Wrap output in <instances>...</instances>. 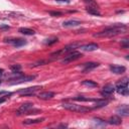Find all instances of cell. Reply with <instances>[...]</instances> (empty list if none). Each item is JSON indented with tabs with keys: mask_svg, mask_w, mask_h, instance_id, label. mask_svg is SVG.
I'll return each instance as SVG.
<instances>
[{
	"mask_svg": "<svg viewBox=\"0 0 129 129\" xmlns=\"http://www.w3.org/2000/svg\"><path fill=\"white\" fill-rule=\"evenodd\" d=\"M127 30V26L125 24H115L113 26H109L102 31H99L94 34L95 37H112L116 36L120 33H123Z\"/></svg>",
	"mask_w": 129,
	"mask_h": 129,
	"instance_id": "6da1fadb",
	"label": "cell"
},
{
	"mask_svg": "<svg viewBox=\"0 0 129 129\" xmlns=\"http://www.w3.org/2000/svg\"><path fill=\"white\" fill-rule=\"evenodd\" d=\"M63 107L69 111L72 112H77V113H86L92 110V108L90 107H86L83 105H77V104H73V103H64Z\"/></svg>",
	"mask_w": 129,
	"mask_h": 129,
	"instance_id": "7a4b0ae2",
	"label": "cell"
},
{
	"mask_svg": "<svg viewBox=\"0 0 129 129\" xmlns=\"http://www.w3.org/2000/svg\"><path fill=\"white\" fill-rule=\"evenodd\" d=\"M80 58H82V54L79 53V52H76V51H73L71 53H69L63 60H62V63L63 64H69V63H72L76 60H79Z\"/></svg>",
	"mask_w": 129,
	"mask_h": 129,
	"instance_id": "3957f363",
	"label": "cell"
},
{
	"mask_svg": "<svg viewBox=\"0 0 129 129\" xmlns=\"http://www.w3.org/2000/svg\"><path fill=\"white\" fill-rule=\"evenodd\" d=\"M40 88H41L40 86H33V87L24 88V89H21V90L17 91V94H19L21 96H33L34 95V92H36Z\"/></svg>",
	"mask_w": 129,
	"mask_h": 129,
	"instance_id": "277c9868",
	"label": "cell"
},
{
	"mask_svg": "<svg viewBox=\"0 0 129 129\" xmlns=\"http://www.w3.org/2000/svg\"><path fill=\"white\" fill-rule=\"evenodd\" d=\"M35 78H36V76H34V75H32V76H23L22 75L19 78L11 80L12 82H10L9 85H18V84H22V83H25V82H30V81H33Z\"/></svg>",
	"mask_w": 129,
	"mask_h": 129,
	"instance_id": "5b68a950",
	"label": "cell"
},
{
	"mask_svg": "<svg viewBox=\"0 0 129 129\" xmlns=\"http://www.w3.org/2000/svg\"><path fill=\"white\" fill-rule=\"evenodd\" d=\"M4 41L7 42V44H10V45L16 47V48H19V47L26 45V40L23 38H5Z\"/></svg>",
	"mask_w": 129,
	"mask_h": 129,
	"instance_id": "8992f818",
	"label": "cell"
},
{
	"mask_svg": "<svg viewBox=\"0 0 129 129\" xmlns=\"http://www.w3.org/2000/svg\"><path fill=\"white\" fill-rule=\"evenodd\" d=\"M99 67V64L98 63H93V62H90V63H86V64H83L82 65V71L83 73H89L91 72L92 70L96 69Z\"/></svg>",
	"mask_w": 129,
	"mask_h": 129,
	"instance_id": "52a82bcc",
	"label": "cell"
},
{
	"mask_svg": "<svg viewBox=\"0 0 129 129\" xmlns=\"http://www.w3.org/2000/svg\"><path fill=\"white\" fill-rule=\"evenodd\" d=\"M114 91H115V87H114L113 85L109 84V85L105 86V87L103 88V90H102L101 94H102L104 97H110V96H111V94H113V93H114Z\"/></svg>",
	"mask_w": 129,
	"mask_h": 129,
	"instance_id": "ba28073f",
	"label": "cell"
},
{
	"mask_svg": "<svg viewBox=\"0 0 129 129\" xmlns=\"http://www.w3.org/2000/svg\"><path fill=\"white\" fill-rule=\"evenodd\" d=\"M81 46H82V45H81V44H79V42H75V44H71V45H69V46L65 47L64 49H62L63 54H69V53H71V52L75 51L76 49H80V47H81Z\"/></svg>",
	"mask_w": 129,
	"mask_h": 129,
	"instance_id": "9c48e42d",
	"label": "cell"
},
{
	"mask_svg": "<svg viewBox=\"0 0 129 129\" xmlns=\"http://www.w3.org/2000/svg\"><path fill=\"white\" fill-rule=\"evenodd\" d=\"M80 49L82 51H85V52H94V51H97L99 49V46L97 44H88V45H85V46H81Z\"/></svg>",
	"mask_w": 129,
	"mask_h": 129,
	"instance_id": "30bf717a",
	"label": "cell"
},
{
	"mask_svg": "<svg viewBox=\"0 0 129 129\" xmlns=\"http://www.w3.org/2000/svg\"><path fill=\"white\" fill-rule=\"evenodd\" d=\"M110 71L113 73V74H116V75H120V74H123L125 71H126V68L123 67V66H117V65H111L110 66Z\"/></svg>",
	"mask_w": 129,
	"mask_h": 129,
	"instance_id": "8fae6325",
	"label": "cell"
},
{
	"mask_svg": "<svg viewBox=\"0 0 129 129\" xmlns=\"http://www.w3.org/2000/svg\"><path fill=\"white\" fill-rule=\"evenodd\" d=\"M116 112L118 113V115H121V116H128V115H129V107H128V105H121L120 107L117 108Z\"/></svg>",
	"mask_w": 129,
	"mask_h": 129,
	"instance_id": "7c38bea8",
	"label": "cell"
},
{
	"mask_svg": "<svg viewBox=\"0 0 129 129\" xmlns=\"http://www.w3.org/2000/svg\"><path fill=\"white\" fill-rule=\"evenodd\" d=\"M80 24H81V21L74 20V19L67 20V21H64L63 22V26L64 27H76V26H79Z\"/></svg>",
	"mask_w": 129,
	"mask_h": 129,
	"instance_id": "4fadbf2b",
	"label": "cell"
},
{
	"mask_svg": "<svg viewBox=\"0 0 129 129\" xmlns=\"http://www.w3.org/2000/svg\"><path fill=\"white\" fill-rule=\"evenodd\" d=\"M32 107H33V104H32V103H25V104H22V105L18 108L17 114H24L27 110H29V109L32 108Z\"/></svg>",
	"mask_w": 129,
	"mask_h": 129,
	"instance_id": "5bb4252c",
	"label": "cell"
},
{
	"mask_svg": "<svg viewBox=\"0 0 129 129\" xmlns=\"http://www.w3.org/2000/svg\"><path fill=\"white\" fill-rule=\"evenodd\" d=\"M55 97V93L54 92H50V91H47V92H42L38 95V98L41 99V100H50L52 98Z\"/></svg>",
	"mask_w": 129,
	"mask_h": 129,
	"instance_id": "9a60e30c",
	"label": "cell"
},
{
	"mask_svg": "<svg viewBox=\"0 0 129 129\" xmlns=\"http://www.w3.org/2000/svg\"><path fill=\"white\" fill-rule=\"evenodd\" d=\"M116 91H117L119 94L123 95V96H128V94H129L128 85H124V86H117Z\"/></svg>",
	"mask_w": 129,
	"mask_h": 129,
	"instance_id": "2e32d148",
	"label": "cell"
},
{
	"mask_svg": "<svg viewBox=\"0 0 129 129\" xmlns=\"http://www.w3.org/2000/svg\"><path fill=\"white\" fill-rule=\"evenodd\" d=\"M121 123H122L121 118L119 116H116V115L110 117L108 120V124H111V125H120Z\"/></svg>",
	"mask_w": 129,
	"mask_h": 129,
	"instance_id": "e0dca14e",
	"label": "cell"
},
{
	"mask_svg": "<svg viewBox=\"0 0 129 129\" xmlns=\"http://www.w3.org/2000/svg\"><path fill=\"white\" fill-rule=\"evenodd\" d=\"M18 32L24 34V35H33L35 33V31L31 28H28V27H20L18 29Z\"/></svg>",
	"mask_w": 129,
	"mask_h": 129,
	"instance_id": "ac0fdd59",
	"label": "cell"
},
{
	"mask_svg": "<svg viewBox=\"0 0 129 129\" xmlns=\"http://www.w3.org/2000/svg\"><path fill=\"white\" fill-rule=\"evenodd\" d=\"M83 86H86V87H89V88H96L98 87V84L92 80H85L82 82Z\"/></svg>",
	"mask_w": 129,
	"mask_h": 129,
	"instance_id": "d6986e66",
	"label": "cell"
},
{
	"mask_svg": "<svg viewBox=\"0 0 129 129\" xmlns=\"http://www.w3.org/2000/svg\"><path fill=\"white\" fill-rule=\"evenodd\" d=\"M42 121H45V118H38V119H27L23 121V124L25 125H30V124H36V123H40Z\"/></svg>",
	"mask_w": 129,
	"mask_h": 129,
	"instance_id": "ffe728a7",
	"label": "cell"
},
{
	"mask_svg": "<svg viewBox=\"0 0 129 129\" xmlns=\"http://www.w3.org/2000/svg\"><path fill=\"white\" fill-rule=\"evenodd\" d=\"M96 102V105L94 106V108H101V107H105L109 101L108 100H95Z\"/></svg>",
	"mask_w": 129,
	"mask_h": 129,
	"instance_id": "44dd1931",
	"label": "cell"
},
{
	"mask_svg": "<svg viewBox=\"0 0 129 129\" xmlns=\"http://www.w3.org/2000/svg\"><path fill=\"white\" fill-rule=\"evenodd\" d=\"M86 10H87V12H88V13H90V14L100 16V12L97 10V7H91V6H89V7L86 8Z\"/></svg>",
	"mask_w": 129,
	"mask_h": 129,
	"instance_id": "7402d4cb",
	"label": "cell"
},
{
	"mask_svg": "<svg viewBox=\"0 0 129 129\" xmlns=\"http://www.w3.org/2000/svg\"><path fill=\"white\" fill-rule=\"evenodd\" d=\"M75 101H78V102H93L95 101L94 99H90V98H86V97H83V96H78V97H75L74 98Z\"/></svg>",
	"mask_w": 129,
	"mask_h": 129,
	"instance_id": "603a6c76",
	"label": "cell"
},
{
	"mask_svg": "<svg viewBox=\"0 0 129 129\" xmlns=\"http://www.w3.org/2000/svg\"><path fill=\"white\" fill-rule=\"evenodd\" d=\"M58 37H51V38H48L45 40V44L48 45V46H52L54 44H56V42H58Z\"/></svg>",
	"mask_w": 129,
	"mask_h": 129,
	"instance_id": "cb8c5ba5",
	"label": "cell"
},
{
	"mask_svg": "<svg viewBox=\"0 0 129 129\" xmlns=\"http://www.w3.org/2000/svg\"><path fill=\"white\" fill-rule=\"evenodd\" d=\"M41 111L40 110H38V109H33V107L32 108H30L29 110H27L24 114H27V115H35V114H38V113H40Z\"/></svg>",
	"mask_w": 129,
	"mask_h": 129,
	"instance_id": "d4e9b609",
	"label": "cell"
},
{
	"mask_svg": "<svg viewBox=\"0 0 129 129\" xmlns=\"http://www.w3.org/2000/svg\"><path fill=\"white\" fill-rule=\"evenodd\" d=\"M93 120H94V122H95L97 125H100V126H106V124H107L104 120H102V119H100V118H94Z\"/></svg>",
	"mask_w": 129,
	"mask_h": 129,
	"instance_id": "484cf974",
	"label": "cell"
},
{
	"mask_svg": "<svg viewBox=\"0 0 129 129\" xmlns=\"http://www.w3.org/2000/svg\"><path fill=\"white\" fill-rule=\"evenodd\" d=\"M11 71H12V73H16V72H20V70H21V66L20 65H13L11 68Z\"/></svg>",
	"mask_w": 129,
	"mask_h": 129,
	"instance_id": "4316f807",
	"label": "cell"
},
{
	"mask_svg": "<svg viewBox=\"0 0 129 129\" xmlns=\"http://www.w3.org/2000/svg\"><path fill=\"white\" fill-rule=\"evenodd\" d=\"M124 85H128V78L125 77L124 79H122L120 82L117 83V86H124Z\"/></svg>",
	"mask_w": 129,
	"mask_h": 129,
	"instance_id": "83f0119b",
	"label": "cell"
},
{
	"mask_svg": "<svg viewBox=\"0 0 129 129\" xmlns=\"http://www.w3.org/2000/svg\"><path fill=\"white\" fill-rule=\"evenodd\" d=\"M48 63H49V61H39V62L35 63L34 65H32L31 67H36V66H42V65H46V64H48Z\"/></svg>",
	"mask_w": 129,
	"mask_h": 129,
	"instance_id": "f1b7e54d",
	"label": "cell"
},
{
	"mask_svg": "<svg viewBox=\"0 0 129 129\" xmlns=\"http://www.w3.org/2000/svg\"><path fill=\"white\" fill-rule=\"evenodd\" d=\"M50 14L52 16H62L63 12H60V11H50Z\"/></svg>",
	"mask_w": 129,
	"mask_h": 129,
	"instance_id": "f546056e",
	"label": "cell"
},
{
	"mask_svg": "<svg viewBox=\"0 0 129 129\" xmlns=\"http://www.w3.org/2000/svg\"><path fill=\"white\" fill-rule=\"evenodd\" d=\"M122 47H123L124 49H128L129 44H128V39H127V38H125V39L122 40Z\"/></svg>",
	"mask_w": 129,
	"mask_h": 129,
	"instance_id": "4dcf8cb0",
	"label": "cell"
},
{
	"mask_svg": "<svg viewBox=\"0 0 129 129\" xmlns=\"http://www.w3.org/2000/svg\"><path fill=\"white\" fill-rule=\"evenodd\" d=\"M12 93H8L6 91H1L0 92V97H3V96H11Z\"/></svg>",
	"mask_w": 129,
	"mask_h": 129,
	"instance_id": "1f68e13d",
	"label": "cell"
},
{
	"mask_svg": "<svg viewBox=\"0 0 129 129\" xmlns=\"http://www.w3.org/2000/svg\"><path fill=\"white\" fill-rule=\"evenodd\" d=\"M57 2H60V3H70L71 0H56Z\"/></svg>",
	"mask_w": 129,
	"mask_h": 129,
	"instance_id": "d6a6232c",
	"label": "cell"
},
{
	"mask_svg": "<svg viewBox=\"0 0 129 129\" xmlns=\"http://www.w3.org/2000/svg\"><path fill=\"white\" fill-rule=\"evenodd\" d=\"M8 28H9V26H4V25L1 26V29H8Z\"/></svg>",
	"mask_w": 129,
	"mask_h": 129,
	"instance_id": "836d02e7",
	"label": "cell"
},
{
	"mask_svg": "<svg viewBox=\"0 0 129 129\" xmlns=\"http://www.w3.org/2000/svg\"><path fill=\"white\" fill-rule=\"evenodd\" d=\"M59 127H68V125L67 124H61V125H59Z\"/></svg>",
	"mask_w": 129,
	"mask_h": 129,
	"instance_id": "e575fe53",
	"label": "cell"
},
{
	"mask_svg": "<svg viewBox=\"0 0 129 129\" xmlns=\"http://www.w3.org/2000/svg\"><path fill=\"white\" fill-rule=\"evenodd\" d=\"M5 101V98H1V99H0V104H1V103H3Z\"/></svg>",
	"mask_w": 129,
	"mask_h": 129,
	"instance_id": "d590c367",
	"label": "cell"
},
{
	"mask_svg": "<svg viewBox=\"0 0 129 129\" xmlns=\"http://www.w3.org/2000/svg\"><path fill=\"white\" fill-rule=\"evenodd\" d=\"M2 74H3V70H0V76H2Z\"/></svg>",
	"mask_w": 129,
	"mask_h": 129,
	"instance_id": "8d00e7d4",
	"label": "cell"
},
{
	"mask_svg": "<svg viewBox=\"0 0 129 129\" xmlns=\"http://www.w3.org/2000/svg\"><path fill=\"white\" fill-rule=\"evenodd\" d=\"M0 84H1V81H0Z\"/></svg>",
	"mask_w": 129,
	"mask_h": 129,
	"instance_id": "74e56055",
	"label": "cell"
}]
</instances>
